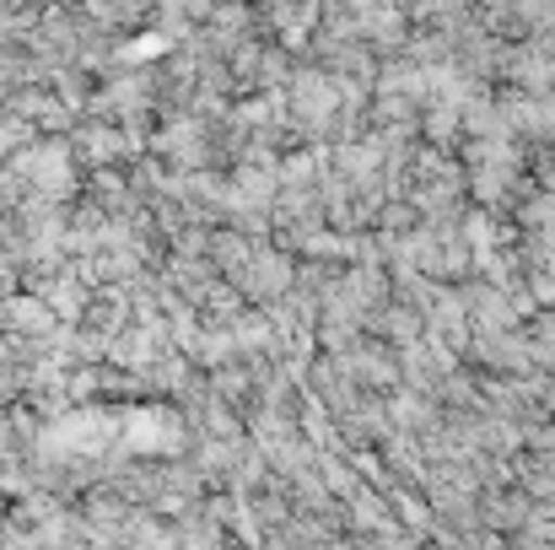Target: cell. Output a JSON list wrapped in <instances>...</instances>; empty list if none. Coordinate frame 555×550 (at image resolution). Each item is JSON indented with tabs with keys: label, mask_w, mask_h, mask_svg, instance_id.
Returning a JSON list of instances; mask_svg holds the SVG:
<instances>
[{
	"label": "cell",
	"mask_w": 555,
	"mask_h": 550,
	"mask_svg": "<svg viewBox=\"0 0 555 550\" xmlns=\"http://www.w3.org/2000/svg\"><path fill=\"white\" fill-rule=\"evenodd\" d=\"M65 5H81V0H65Z\"/></svg>",
	"instance_id": "obj_1"
}]
</instances>
